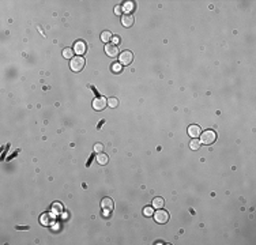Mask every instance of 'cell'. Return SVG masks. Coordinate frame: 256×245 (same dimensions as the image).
I'll use <instances>...</instances> for the list:
<instances>
[{
    "instance_id": "1",
    "label": "cell",
    "mask_w": 256,
    "mask_h": 245,
    "mask_svg": "<svg viewBox=\"0 0 256 245\" xmlns=\"http://www.w3.org/2000/svg\"><path fill=\"white\" fill-rule=\"evenodd\" d=\"M217 140V134L214 131H205L200 134V143L206 146H210Z\"/></svg>"
},
{
    "instance_id": "2",
    "label": "cell",
    "mask_w": 256,
    "mask_h": 245,
    "mask_svg": "<svg viewBox=\"0 0 256 245\" xmlns=\"http://www.w3.org/2000/svg\"><path fill=\"white\" fill-rule=\"evenodd\" d=\"M70 67L74 72H79L82 71V68H85V59L80 57V56H75V57L71 59Z\"/></svg>"
},
{
    "instance_id": "3",
    "label": "cell",
    "mask_w": 256,
    "mask_h": 245,
    "mask_svg": "<svg viewBox=\"0 0 256 245\" xmlns=\"http://www.w3.org/2000/svg\"><path fill=\"white\" fill-rule=\"evenodd\" d=\"M154 219H155L157 223H166L169 221V213L162 208H160L157 213L154 214Z\"/></svg>"
},
{
    "instance_id": "4",
    "label": "cell",
    "mask_w": 256,
    "mask_h": 245,
    "mask_svg": "<svg viewBox=\"0 0 256 245\" xmlns=\"http://www.w3.org/2000/svg\"><path fill=\"white\" fill-rule=\"evenodd\" d=\"M106 105H108V100H105V98L102 97H97L96 100L93 101V108L96 110H104L106 108Z\"/></svg>"
},
{
    "instance_id": "5",
    "label": "cell",
    "mask_w": 256,
    "mask_h": 245,
    "mask_svg": "<svg viewBox=\"0 0 256 245\" xmlns=\"http://www.w3.org/2000/svg\"><path fill=\"white\" fill-rule=\"evenodd\" d=\"M132 60H134V55H132L131 52L125 51V52H123L121 55H120V63H121V64H124V65L131 64Z\"/></svg>"
},
{
    "instance_id": "6",
    "label": "cell",
    "mask_w": 256,
    "mask_h": 245,
    "mask_svg": "<svg viewBox=\"0 0 256 245\" xmlns=\"http://www.w3.org/2000/svg\"><path fill=\"white\" fill-rule=\"evenodd\" d=\"M101 207H102L105 211H112L113 207H115V203H113V200L110 199V197H104L102 200H101Z\"/></svg>"
},
{
    "instance_id": "7",
    "label": "cell",
    "mask_w": 256,
    "mask_h": 245,
    "mask_svg": "<svg viewBox=\"0 0 256 245\" xmlns=\"http://www.w3.org/2000/svg\"><path fill=\"white\" fill-rule=\"evenodd\" d=\"M105 52L109 57H116L117 53H118V46L113 45V44H108V45L105 46Z\"/></svg>"
},
{
    "instance_id": "8",
    "label": "cell",
    "mask_w": 256,
    "mask_h": 245,
    "mask_svg": "<svg viewBox=\"0 0 256 245\" xmlns=\"http://www.w3.org/2000/svg\"><path fill=\"white\" fill-rule=\"evenodd\" d=\"M200 134H202V131H200V127L199 125H189L188 127V135L191 136V138L196 139L198 136H200Z\"/></svg>"
},
{
    "instance_id": "9",
    "label": "cell",
    "mask_w": 256,
    "mask_h": 245,
    "mask_svg": "<svg viewBox=\"0 0 256 245\" xmlns=\"http://www.w3.org/2000/svg\"><path fill=\"white\" fill-rule=\"evenodd\" d=\"M121 23H123V26H125V27H131V26L134 25V16H132L131 14L123 15L121 16Z\"/></svg>"
},
{
    "instance_id": "10",
    "label": "cell",
    "mask_w": 256,
    "mask_h": 245,
    "mask_svg": "<svg viewBox=\"0 0 256 245\" xmlns=\"http://www.w3.org/2000/svg\"><path fill=\"white\" fill-rule=\"evenodd\" d=\"M52 219H53V216H52L51 214H42V215L40 216V222H41V225H44V226L52 225Z\"/></svg>"
},
{
    "instance_id": "11",
    "label": "cell",
    "mask_w": 256,
    "mask_h": 245,
    "mask_svg": "<svg viewBox=\"0 0 256 245\" xmlns=\"http://www.w3.org/2000/svg\"><path fill=\"white\" fill-rule=\"evenodd\" d=\"M74 51L77 52L78 55L85 53V51H86V45H85V42L83 41H78L77 44H75V46H74Z\"/></svg>"
},
{
    "instance_id": "12",
    "label": "cell",
    "mask_w": 256,
    "mask_h": 245,
    "mask_svg": "<svg viewBox=\"0 0 256 245\" xmlns=\"http://www.w3.org/2000/svg\"><path fill=\"white\" fill-rule=\"evenodd\" d=\"M108 161H109L108 155L102 154V153H99V154L97 155V162H98L99 165H106V164H108Z\"/></svg>"
},
{
    "instance_id": "13",
    "label": "cell",
    "mask_w": 256,
    "mask_h": 245,
    "mask_svg": "<svg viewBox=\"0 0 256 245\" xmlns=\"http://www.w3.org/2000/svg\"><path fill=\"white\" fill-rule=\"evenodd\" d=\"M153 207L154 208H157V210L162 208L163 207V199H161V197H155V199L153 200Z\"/></svg>"
},
{
    "instance_id": "14",
    "label": "cell",
    "mask_w": 256,
    "mask_h": 245,
    "mask_svg": "<svg viewBox=\"0 0 256 245\" xmlns=\"http://www.w3.org/2000/svg\"><path fill=\"white\" fill-rule=\"evenodd\" d=\"M63 57H65V59H72L74 57V51L71 48H65L63 51Z\"/></svg>"
},
{
    "instance_id": "15",
    "label": "cell",
    "mask_w": 256,
    "mask_h": 245,
    "mask_svg": "<svg viewBox=\"0 0 256 245\" xmlns=\"http://www.w3.org/2000/svg\"><path fill=\"white\" fill-rule=\"evenodd\" d=\"M200 140H198V139H192V142L189 143V147L192 148V150H199V147H200Z\"/></svg>"
},
{
    "instance_id": "16",
    "label": "cell",
    "mask_w": 256,
    "mask_h": 245,
    "mask_svg": "<svg viewBox=\"0 0 256 245\" xmlns=\"http://www.w3.org/2000/svg\"><path fill=\"white\" fill-rule=\"evenodd\" d=\"M112 71L115 72V74H120V72L123 71V67L120 63H115V64H112Z\"/></svg>"
},
{
    "instance_id": "17",
    "label": "cell",
    "mask_w": 256,
    "mask_h": 245,
    "mask_svg": "<svg viewBox=\"0 0 256 245\" xmlns=\"http://www.w3.org/2000/svg\"><path fill=\"white\" fill-rule=\"evenodd\" d=\"M123 10L125 11V14H129V11L134 10V3H131V1H128V3H125L124 6H123Z\"/></svg>"
},
{
    "instance_id": "18",
    "label": "cell",
    "mask_w": 256,
    "mask_h": 245,
    "mask_svg": "<svg viewBox=\"0 0 256 245\" xmlns=\"http://www.w3.org/2000/svg\"><path fill=\"white\" fill-rule=\"evenodd\" d=\"M101 40H102L104 42L110 41V40H112V34H110L109 32H104L102 34H101Z\"/></svg>"
},
{
    "instance_id": "19",
    "label": "cell",
    "mask_w": 256,
    "mask_h": 245,
    "mask_svg": "<svg viewBox=\"0 0 256 245\" xmlns=\"http://www.w3.org/2000/svg\"><path fill=\"white\" fill-rule=\"evenodd\" d=\"M108 105L110 108H116L118 105V101L116 100V98H109V100H108Z\"/></svg>"
},
{
    "instance_id": "20",
    "label": "cell",
    "mask_w": 256,
    "mask_h": 245,
    "mask_svg": "<svg viewBox=\"0 0 256 245\" xmlns=\"http://www.w3.org/2000/svg\"><path fill=\"white\" fill-rule=\"evenodd\" d=\"M153 214H154V211H153L151 207H146V208H143V215L144 216H151Z\"/></svg>"
},
{
    "instance_id": "21",
    "label": "cell",
    "mask_w": 256,
    "mask_h": 245,
    "mask_svg": "<svg viewBox=\"0 0 256 245\" xmlns=\"http://www.w3.org/2000/svg\"><path fill=\"white\" fill-rule=\"evenodd\" d=\"M104 150V145H101V143H97L96 146H94V151L96 153H101Z\"/></svg>"
},
{
    "instance_id": "22",
    "label": "cell",
    "mask_w": 256,
    "mask_h": 245,
    "mask_svg": "<svg viewBox=\"0 0 256 245\" xmlns=\"http://www.w3.org/2000/svg\"><path fill=\"white\" fill-rule=\"evenodd\" d=\"M121 11H123V7H116V8H115V12L117 14V15H118V14H121Z\"/></svg>"
},
{
    "instance_id": "23",
    "label": "cell",
    "mask_w": 256,
    "mask_h": 245,
    "mask_svg": "<svg viewBox=\"0 0 256 245\" xmlns=\"http://www.w3.org/2000/svg\"><path fill=\"white\" fill-rule=\"evenodd\" d=\"M53 208H57V210H56L57 213H60V211H61V206H60V204H57V203L53 204Z\"/></svg>"
},
{
    "instance_id": "24",
    "label": "cell",
    "mask_w": 256,
    "mask_h": 245,
    "mask_svg": "<svg viewBox=\"0 0 256 245\" xmlns=\"http://www.w3.org/2000/svg\"><path fill=\"white\" fill-rule=\"evenodd\" d=\"M112 40H113V42H115L116 45H117L118 42H120V37H112Z\"/></svg>"
}]
</instances>
